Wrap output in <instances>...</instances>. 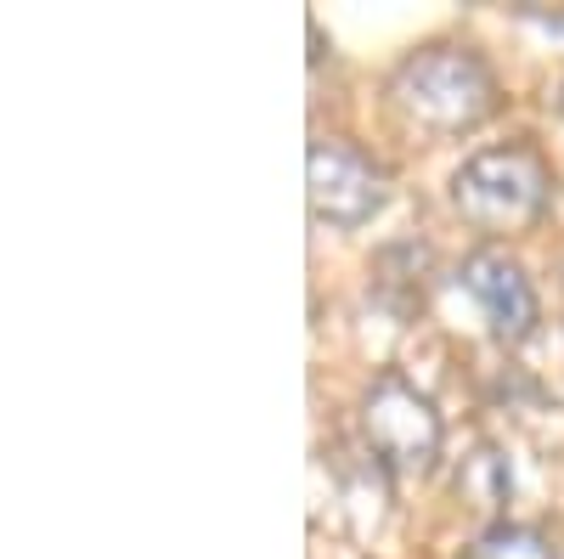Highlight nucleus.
<instances>
[{
	"label": "nucleus",
	"instance_id": "obj_1",
	"mask_svg": "<svg viewBox=\"0 0 564 559\" xmlns=\"http://www.w3.org/2000/svg\"><path fill=\"white\" fill-rule=\"evenodd\" d=\"M384 97L406 130L423 136H463L497 114V74L475 45H417L390 68Z\"/></svg>",
	"mask_w": 564,
	"mask_h": 559
},
{
	"label": "nucleus",
	"instance_id": "obj_2",
	"mask_svg": "<svg viewBox=\"0 0 564 559\" xmlns=\"http://www.w3.org/2000/svg\"><path fill=\"white\" fill-rule=\"evenodd\" d=\"M553 204V170L536 148L508 142V148H480L452 170V209L491 232V238H513L531 232Z\"/></svg>",
	"mask_w": 564,
	"mask_h": 559
},
{
	"label": "nucleus",
	"instance_id": "obj_3",
	"mask_svg": "<svg viewBox=\"0 0 564 559\" xmlns=\"http://www.w3.org/2000/svg\"><path fill=\"white\" fill-rule=\"evenodd\" d=\"M361 436L390 475H430L441 463L446 424H441V407L430 401V390H417L406 373L384 367L361 396Z\"/></svg>",
	"mask_w": 564,
	"mask_h": 559
},
{
	"label": "nucleus",
	"instance_id": "obj_4",
	"mask_svg": "<svg viewBox=\"0 0 564 559\" xmlns=\"http://www.w3.org/2000/svg\"><path fill=\"white\" fill-rule=\"evenodd\" d=\"M305 198L311 215L334 232H356L390 204V175L379 159L339 142V136H316L305 153Z\"/></svg>",
	"mask_w": 564,
	"mask_h": 559
},
{
	"label": "nucleus",
	"instance_id": "obj_5",
	"mask_svg": "<svg viewBox=\"0 0 564 559\" xmlns=\"http://www.w3.org/2000/svg\"><path fill=\"white\" fill-rule=\"evenodd\" d=\"M457 283H463L468 300L480 305V316L491 322V334H497L502 345L531 340L542 305H536V289H531L525 266L513 260V255H502V249H475V255H463Z\"/></svg>",
	"mask_w": 564,
	"mask_h": 559
},
{
	"label": "nucleus",
	"instance_id": "obj_6",
	"mask_svg": "<svg viewBox=\"0 0 564 559\" xmlns=\"http://www.w3.org/2000/svg\"><path fill=\"white\" fill-rule=\"evenodd\" d=\"M457 492L475 503V508H502L508 503V492H513V481H508V463H502V452H491V447H480L475 458L463 463V475H457Z\"/></svg>",
	"mask_w": 564,
	"mask_h": 559
},
{
	"label": "nucleus",
	"instance_id": "obj_7",
	"mask_svg": "<svg viewBox=\"0 0 564 559\" xmlns=\"http://www.w3.org/2000/svg\"><path fill=\"white\" fill-rule=\"evenodd\" d=\"M468 559H553V542L536 531V526H513V520H497L475 537V553Z\"/></svg>",
	"mask_w": 564,
	"mask_h": 559
},
{
	"label": "nucleus",
	"instance_id": "obj_8",
	"mask_svg": "<svg viewBox=\"0 0 564 559\" xmlns=\"http://www.w3.org/2000/svg\"><path fill=\"white\" fill-rule=\"evenodd\" d=\"M558 108H564V90H558Z\"/></svg>",
	"mask_w": 564,
	"mask_h": 559
}]
</instances>
